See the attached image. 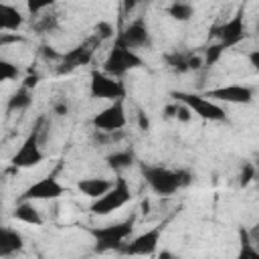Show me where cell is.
I'll return each instance as SVG.
<instances>
[{"label":"cell","mask_w":259,"mask_h":259,"mask_svg":"<svg viewBox=\"0 0 259 259\" xmlns=\"http://www.w3.org/2000/svg\"><path fill=\"white\" fill-rule=\"evenodd\" d=\"M249 63H251V67L259 73V49H255V51L249 53Z\"/></svg>","instance_id":"33"},{"label":"cell","mask_w":259,"mask_h":259,"mask_svg":"<svg viewBox=\"0 0 259 259\" xmlns=\"http://www.w3.org/2000/svg\"><path fill=\"white\" fill-rule=\"evenodd\" d=\"M174 101L184 103L194 115L206 119V121H227V111L221 107V103L208 99L204 93H192V91H172L170 93Z\"/></svg>","instance_id":"6"},{"label":"cell","mask_w":259,"mask_h":259,"mask_svg":"<svg viewBox=\"0 0 259 259\" xmlns=\"http://www.w3.org/2000/svg\"><path fill=\"white\" fill-rule=\"evenodd\" d=\"M24 24L22 12L6 2H0V32H18Z\"/></svg>","instance_id":"17"},{"label":"cell","mask_w":259,"mask_h":259,"mask_svg":"<svg viewBox=\"0 0 259 259\" xmlns=\"http://www.w3.org/2000/svg\"><path fill=\"white\" fill-rule=\"evenodd\" d=\"M57 26H59V20H57L55 14H40V16H38V22L34 24V28H36L38 32H51V30H55Z\"/></svg>","instance_id":"27"},{"label":"cell","mask_w":259,"mask_h":259,"mask_svg":"<svg viewBox=\"0 0 259 259\" xmlns=\"http://www.w3.org/2000/svg\"><path fill=\"white\" fill-rule=\"evenodd\" d=\"M115 38L125 45L127 49L132 51H138V49H150L152 47V32H150V26L146 22V18L138 16L134 20H130L117 34Z\"/></svg>","instance_id":"12"},{"label":"cell","mask_w":259,"mask_h":259,"mask_svg":"<svg viewBox=\"0 0 259 259\" xmlns=\"http://www.w3.org/2000/svg\"><path fill=\"white\" fill-rule=\"evenodd\" d=\"M235 259H259V247L251 241L247 229H239V249Z\"/></svg>","instance_id":"21"},{"label":"cell","mask_w":259,"mask_h":259,"mask_svg":"<svg viewBox=\"0 0 259 259\" xmlns=\"http://www.w3.org/2000/svg\"><path fill=\"white\" fill-rule=\"evenodd\" d=\"M30 103H32V91L20 85L16 91L10 93V97L6 101V111L8 113H12V111H24V109L30 107Z\"/></svg>","instance_id":"20"},{"label":"cell","mask_w":259,"mask_h":259,"mask_svg":"<svg viewBox=\"0 0 259 259\" xmlns=\"http://www.w3.org/2000/svg\"><path fill=\"white\" fill-rule=\"evenodd\" d=\"M138 125H140V130H144V132L150 127V121H148V117H146L144 111H138Z\"/></svg>","instance_id":"34"},{"label":"cell","mask_w":259,"mask_h":259,"mask_svg":"<svg viewBox=\"0 0 259 259\" xmlns=\"http://www.w3.org/2000/svg\"><path fill=\"white\" fill-rule=\"evenodd\" d=\"M16 77H20V69L16 67V63L0 59V81H12Z\"/></svg>","instance_id":"24"},{"label":"cell","mask_w":259,"mask_h":259,"mask_svg":"<svg viewBox=\"0 0 259 259\" xmlns=\"http://www.w3.org/2000/svg\"><path fill=\"white\" fill-rule=\"evenodd\" d=\"M132 200V186L130 182L119 174L115 176V182L113 186L109 188V192H105L101 198L97 200H91L89 204V212L95 214V217H107L119 208H123L127 202Z\"/></svg>","instance_id":"4"},{"label":"cell","mask_w":259,"mask_h":259,"mask_svg":"<svg viewBox=\"0 0 259 259\" xmlns=\"http://www.w3.org/2000/svg\"><path fill=\"white\" fill-rule=\"evenodd\" d=\"M89 95L95 99H107V101H123L125 97V85L121 79H115L103 71H93L89 81Z\"/></svg>","instance_id":"9"},{"label":"cell","mask_w":259,"mask_h":259,"mask_svg":"<svg viewBox=\"0 0 259 259\" xmlns=\"http://www.w3.org/2000/svg\"><path fill=\"white\" fill-rule=\"evenodd\" d=\"M255 178H257V168H255V164H253V162L243 164L241 174H239V184H241V186H249Z\"/></svg>","instance_id":"28"},{"label":"cell","mask_w":259,"mask_h":259,"mask_svg":"<svg viewBox=\"0 0 259 259\" xmlns=\"http://www.w3.org/2000/svg\"><path fill=\"white\" fill-rule=\"evenodd\" d=\"M38 53H40V57L45 59V61H61V57H63V53H59V51H55V47H51V45H42L40 49H38Z\"/></svg>","instance_id":"29"},{"label":"cell","mask_w":259,"mask_h":259,"mask_svg":"<svg viewBox=\"0 0 259 259\" xmlns=\"http://www.w3.org/2000/svg\"><path fill=\"white\" fill-rule=\"evenodd\" d=\"M257 30H259V14H257Z\"/></svg>","instance_id":"37"},{"label":"cell","mask_w":259,"mask_h":259,"mask_svg":"<svg viewBox=\"0 0 259 259\" xmlns=\"http://www.w3.org/2000/svg\"><path fill=\"white\" fill-rule=\"evenodd\" d=\"M38 81H40V77H38V75H36V73H28V75H26V77H24V79H22V83H20V85H22V87H26V89H30V91H32V89H34V87H36V85H38Z\"/></svg>","instance_id":"31"},{"label":"cell","mask_w":259,"mask_h":259,"mask_svg":"<svg viewBox=\"0 0 259 259\" xmlns=\"http://www.w3.org/2000/svg\"><path fill=\"white\" fill-rule=\"evenodd\" d=\"M97 45H99V40L95 36H91V38L79 42L77 47L69 49L67 53H63V57H61V61L57 65V73L59 75H67V73H71V71L87 65L93 59V53H95V47Z\"/></svg>","instance_id":"13"},{"label":"cell","mask_w":259,"mask_h":259,"mask_svg":"<svg viewBox=\"0 0 259 259\" xmlns=\"http://www.w3.org/2000/svg\"><path fill=\"white\" fill-rule=\"evenodd\" d=\"M142 176L152 192L160 196H170L192 182V172L186 168H166V166H142Z\"/></svg>","instance_id":"1"},{"label":"cell","mask_w":259,"mask_h":259,"mask_svg":"<svg viewBox=\"0 0 259 259\" xmlns=\"http://www.w3.org/2000/svg\"><path fill=\"white\" fill-rule=\"evenodd\" d=\"M49 125L47 117H38L34 127L28 132V136L22 140L20 148L12 154L10 164L14 168L26 170V168H34L45 160V152H42V138H45V127Z\"/></svg>","instance_id":"3"},{"label":"cell","mask_w":259,"mask_h":259,"mask_svg":"<svg viewBox=\"0 0 259 259\" xmlns=\"http://www.w3.org/2000/svg\"><path fill=\"white\" fill-rule=\"evenodd\" d=\"M208 99L217 103H233V105H247L253 101V89L249 85H239V83H229L221 85L214 89H208L204 93Z\"/></svg>","instance_id":"14"},{"label":"cell","mask_w":259,"mask_h":259,"mask_svg":"<svg viewBox=\"0 0 259 259\" xmlns=\"http://www.w3.org/2000/svg\"><path fill=\"white\" fill-rule=\"evenodd\" d=\"M53 111H55L57 115H67V113H69V103L65 101V97H63V99H57V101L53 103Z\"/></svg>","instance_id":"32"},{"label":"cell","mask_w":259,"mask_h":259,"mask_svg":"<svg viewBox=\"0 0 259 259\" xmlns=\"http://www.w3.org/2000/svg\"><path fill=\"white\" fill-rule=\"evenodd\" d=\"M22 247H24L22 233L12 229V227H2V231H0V257L8 259V257L20 253Z\"/></svg>","instance_id":"16"},{"label":"cell","mask_w":259,"mask_h":259,"mask_svg":"<svg viewBox=\"0 0 259 259\" xmlns=\"http://www.w3.org/2000/svg\"><path fill=\"white\" fill-rule=\"evenodd\" d=\"M247 231H249V229H247ZM249 237H251V241L259 247V225H255V227L249 231Z\"/></svg>","instance_id":"35"},{"label":"cell","mask_w":259,"mask_h":259,"mask_svg":"<svg viewBox=\"0 0 259 259\" xmlns=\"http://www.w3.org/2000/svg\"><path fill=\"white\" fill-rule=\"evenodd\" d=\"M24 38L16 32H0V47H8V45H16V42H22Z\"/></svg>","instance_id":"30"},{"label":"cell","mask_w":259,"mask_h":259,"mask_svg":"<svg viewBox=\"0 0 259 259\" xmlns=\"http://www.w3.org/2000/svg\"><path fill=\"white\" fill-rule=\"evenodd\" d=\"M212 36L217 38V45H221L223 49H231L235 45H239L245 36H247V26H245V6H239L237 12L227 18L225 22H221L214 30Z\"/></svg>","instance_id":"8"},{"label":"cell","mask_w":259,"mask_h":259,"mask_svg":"<svg viewBox=\"0 0 259 259\" xmlns=\"http://www.w3.org/2000/svg\"><path fill=\"white\" fill-rule=\"evenodd\" d=\"M158 259H176L170 251H162V253H158Z\"/></svg>","instance_id":"36"},{"label":"cell","mask_w":259,"mask_h":259,"mask_svg":"<svg viewBox=\"0 0 259 259\" xmlns=\"http://www.w3.org/2000/svg\"><path fill=\"white\" fill-rule=\"evenodd\" d=\"M136 227V212H132L130 217H125L123 221L117 223H109L103 227H91L89 233L93 237V249L95 253H107V251H119L123 247V243L132 237Z\"/></svg>","instance_id":"2"},{"label":"cell","mask_w":259,"mask_h":259,"mask_svg":"<svg viewBox=\"0 0 259 259\" xmlns=\"http://www.w3.org/2000/svg\"><path fill=\"white\" fill-rule=\"evenodd\" d=\"M162 233H164V227L162 225H156L152 229H146L144 233L127 239L117 253H121L125 257H152L158 251Z\"/></svg>","instance_id":"7"},{"label":"cell","mask_w":259,"mask_h":259,"mask_svg":"<svg viewBox=\"0 0 259 259\" xmlns=\"http://www.w3.org/2000/svg\"><path fill=\"white\" fill-rule=\"evenodd\" d=\"M105 162H107V168L113 170V172L119 176L123 170L132 168V164L136 162V156H134V152H132L130 148H123V150H115V152L107 154Z\"/></svg>","instance_id":"19"},{"label":"cell","mask_w":259,"mask_h":259,"mask_svg":"<svg viewBox=\"0 0 259 259\" xmlns=\"http://www.w3.org/2000/svg\"><path fill=\"white\" fill-rule=\"evenodd\" d=\"M166 12H168V16H172L174 20L186 22V20H190V18L194 16V6H192L190 2H180V0H176V2H172V4L166 6Z\"/></svg>","instance_id":"22"},{"label":"cell","mask_w":259,"mask_h":259,"mask_svg":"<svg viewBox=\"0 0 259 259\" xmlns=\"http://www.w3.org/2000/svg\"><path fill=\"white\" fill-rule=\"evenodd\" d=\"M142 65H144L142 57L136 51L127 49L125 45H121L115 38L113 40V47L109 49V53H107V57L103 61V69L101 71L107 73V75H111V77H115V79H121L125 73L134 71V69H140Z\"/></svg>","instance_id":"5"},{"label":"cell","mask_w":259,"mask_h":259,"mask_svg":"<svg viewBox=\"0 0 259 259\" xmlns=\"http://www.w3.org/2000/svg\"><path fill=\"white\" fill-rule=\"evenodd\" d=\"M115 178H103V176H87V178H81L77 182V190L91 198V200H97L101 198L105 192H109V188L113 186Z\"/></svg>","instance_id":"15"},{"label":"cell","mask_w":259,"mask_h":259,"mask_svg":"<svg viewBox=\"0 0 259 259\" xmlns=\"http://www.w3.org/2000/svg\"><path fill=\"white\" fill-rule=\"evenodd\" d=\"M12 217L24 225H32V227H38L42 225V214L40 210L34 206V202H24V200H18L14 210H12Z\"/></svg>","instance_id":"18"},{"label":"cell","mask_w":259,"mask_h":259,"mask_svg":"<svg viewBox=\"0 0 259 259\" xmlns=\"http://www.w3.org/2000/svg\"><path fill=\"white\" fill-rule=\"evenodd\" d=\"M93 36H95L99 42L113 38V24L107 22V20H99V22L93 26Z\"/></svg>","instance_id":"25"},{"label":"cell","mask_w":259,"mask_h":259,"mask_svg":"<svg viewBox=\"0 0 259 259\" xmlns=\"http://www.w3.org/2000/svg\"><path fill=\"white\" fill-rule=\"evenodd\" d=\"M63 194H67V188L55 178V176H42L36 182L28 184L22 194L18 196V200L24 202H38V200H57Z\"/></svg>","instance_id":"10"},{"label":"cell","mask_w":259,"mask_h":259,"mask_svg":"<svg viewBox=\"0 0 259 259\" xmlns=\"http://www.w3.org/2000/svg\"><path fill=\"white\" fill-rule=\"evenodd\" d=\"M223 47L221 45H217V42H212V45H208L206 49H204V53H202V59H204V67H212L219 59H221V55H223Z\"/></svg>","instance_id":"26"},{"label":"cell","mask_w":259,"mask_h":259,"mask_svg":"<svg viewBox=\"0 0 259 259\" xmlns=\"http://www.w3.org/2000/svg\"><path fill=\"white\" fill-rule=\"evenodd\" d=\"M95 132H103V134H115V132H123L125 123H127V115H125V105L123 101H113L107 107H103L99 113L93 115L91 119Z\"/></svg>","instance_id":"11"},{"label":"cell","mask_w":259,"mask_h":259,"mask_svg":"<svg viewBox=\"0 0 259 259\" xmlns=\"http://www.w3.org/2000/svg\"><path fill=\"white\" fill-rule=\"evenodd\" d=\"M188 53H180V51H172L168 53L164 59H166V65L168 69H172L174 73L182 75V73H188L190 71V65H188Z\"/></svg>","instance_id":"23"}]
</instances>
